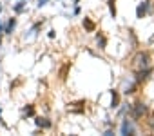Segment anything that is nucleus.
Returning <instances> with one entry per match:
<instances>
[{
  "mask_svg": "<svg viewBox=\"0 0 154 136\" xmlns=\"http://www.w3.org/2000/svg\"><path fill=\"white\" fill-rule=\"evenodd\" d=\"M120 107V93L118 91H111V109Z\"/></svg>",
  "mask_w": 154,
  "mask_h": 136,
  "instance_id": "obj_7",
  "label": "nucleus"
},
{
  "mask_svg": "<svg viewBox=\"0 0 154 136\" xmlns=\"http://www.w3.org/2000/svg\"><path fill=\"white\" fill-rule=\"evenodd\" d=\"M0 13H2V2H0Z\"/></svg>",
  "mask_w": 154,
  "mask_h": 136,
  "instance_id": "obj_18",
  "label": "nucleus"
},
{
  "mask_svg": "<svg viewBox=\"0 0 154 136\" xmlns=\"http://www.w3.org/2000/svg\"><path fill=\"white\" fill-rule=\"evenodd\" d=\"M84 27H85L87 31H94L96 26H94V22H91L89 18H84Z\"/></svg>",
  "mask_w": 154,
  "mask_h": 136,
  "instance_id": "obj_11",
  "label": "nucleus"
},
{
  "mask_svg": "<svg viewBox=\"0 0 154 136\" xmlns=\"http://www.w3.org/2000/svg\"><path fill=\"white\" fill-rule=\"evenodd\" d=\"M131 118H134V120H140L143 114H147V105L143 104V102H136L132 107H131Z\"/></svg>",
  "mask_w": 154,
  "mask_h": 136,
  "instance_id": "obj_1",
  "label": "nucleus"
},
{
  "mask_svg": "<svg viewBox=\"0 0 154 136\" xmlns=\"http://www.w3.org/2000/svg\"><path fill=\"white\" fill-rule=\"evenodd\" d=\"M33 114H35V107L33 105H29V107L24 109V116H33Z\"/></svg>",
  "mask_w": 154,
  "mask_h": 136,
  "instance_id": "obj_12",
  "label": "nucleus"
},
{
  "mask_svg": "<svg viewBox=\"0 0 154 136\" xmlns=\"http://www.w3.org/2000/svg\"><path fill=\"white\" fill-rule=\"evenodd\" d=\"M80 11H82L80 6H76V8H74V15H80Z\"/></svg>",
  "mask_w": 154,
  "mask_h": 136,
  "instance_id": "obj_14",
  "label": "nucleus"
},
{
  "mask_svg": "<svg viewBox=\"0 0 154 136\" xmlns=\"http://www.w3.org/2000/svg\"><path fill=\"white\" fill-rule=\"evenodd\" d=\"M0 33H4V24H2V20H0Z\"/></svg>",
  "mask_w": 154,
  "mask_h": 136,
  "instance_id": "obj_16",
  "label": "nucleus"
},
{
  "mask_svg": "<svg viewBox=\"0 0 154 136\" xmlns=\"http://www.w3.org/2000/svg\"><path fill=\"white\" fill-rule=\"evenodd\" d=\"M47 4V0H38V8H44Z\"/></svg>",
  "mask_w": 154,
  "mask_h": 136,
  "instance_id": "obj_13",
  "label": "nucleus"
},
{
  "mask_svg": "<svg viewBox=\"0 0 154 136\" xmlns=\"http://www.w3.org/2000/svg\"><path fill=\"white\" fill-rule=\"evenodd\" d=\"M24 9H26V0H18V2L13 6V11L15 13H22Z\"/></svg>",
  "mask_w": 154,
  "mask_h": 136,
  "instance_id": "obj_9",
  "label": "nucleus"
},
{
  "mask_svg": "<svg viewBox=\"0 0 154 136\" xmlns=\"http://www.w3.org/2000/svg\"><path fill=\"white\" fill-rule=\"evenodd\" d=\"M120 132H122V134H134V132H136V129H134V125H132V120H131V118H125V120L122 122Z\"/></svg>",
  "mask_w": 154,
  "mask_h": 136,
  "instance_id": "obj_2",
  "label": "nucleus"
},
{
  "mask_svg": "<svg viewBox=\"0 0 154 136\" xmlns=\"http://www.w3.org/2000/svg\"><path fill=\"white\" fill-rule=\"evenodd\" d=\"M149 62H150V54H149V53H140V54L136 56V65L140 67V69L149 67Z\"/></svg>",
  "mask_w": 154,
  "mask_h": 136,
  "instance_id": "obj_3",
  "label": "nucleus"
},
{
  "mask_svg": "<svg viewBox=\"0 0 154 136\" xmlns=\"http://www.w3.org/2000/svg\"><path fill=\"white\" fill-rule=\"evenodd\" d=\"M109 11H111V17L116 18V0H109Z\"/></svg>",
  "mask_w": 154,
  "mask_h": 136,
  "instance_id": "obj_10",
  "label": "nucleus"
},
{
  "mask_svg": "<svg viewBox=\"0 0 154 136\" xmlns=\"http://www.w3.org/2000/svg\"><path fill=\"white\" fill-rule=\"evenodd\" d=\"M149 9H150V0H145V2H141V4L136 8V17H138V18H143V17L149 13Z\"/></svg>",
  "mask_w": 154,
  "mask_h": 136,
  "instance_id": "obj_4",
  "label": "nucleus"
},
{
  "mask_svg": "<svg viewBox=\"0 0 154 136\" xmlns=\"http://www.w3.org/2000/svg\"><path fill=\"white\" fill-rule=\"evenodd\" d=\"M35 125H36L38 129H49V127H51L53 123H51V122H49L47 118H42V116H36V118H35Z\"/></svg>",
  "mask_w": 154,
  "mask_h": 136,
  "instance_id": "obj_5",
  "label": "nucleus"
},
{
  "mask_svg": "<svg viewBox=\"0 0 154 136\" xmlns=\"http://www.w3.org/2000/svg\"><path fill=\"white\" fill-rule=\"evenodd\" d=\"M96 42H98V47H100V49H105V45H107V38H105L102 33L96 35Z\"/></svg>",
  "mask_w": 154,
  "mask_h": 136,
  "instance_id": "obj_8",
  "label": "nucleus"
},
{
  "mask_svg": "<svg viewBox=\"0 0 154 136\" xmlns=\"http://www.w3.org/2000/svg\"><path fill=\"white\" fill-rule=\"evenodd\" d=\"M17 27V18H9L8 24L4 26V33L6 35H13V29Z\"/></svg>",
  "mask_w": 154,
  "mask_h": 136,
  "instance_id": "obj_6",
  "label": "nucleus"
},
{
  "mask_svg": "<svg viewBox=\"0 0 154 136\" xmlns=\"http://www.w3.org/2000/svg\"><path fill=\"white\" fill-rule=\"evenodd\" d=\"M72 2H74V4H80V0H72Z\"/></svg>",
  "mask_w": 154,
  "mask_h": 136,
  "instance_id": "obj_17",
  "label": "nucleus"
},
{
  "mask_svg": "<svg viewBox=\"0 0 154 136\" xmlns=\"http://www.w3.org/2000/svg\"><path fill=\"white\" fill-rule=\"evenodd\" d=\"M111 134H114V131H111V129H107V131H105V136H111Z\"/></svg>",
  "mask_w": 154,
  "mask_h": 136,
  "instance_id": "obj_15",
  "label": "nucleus"
},
{
  "mask_svg": "<svg viewBox=\"0 0 154 136\" xmlns=\"http://www.w3.org/2000/svg\"><path fill=\"white\" fill-rule=\"evenodd\" d=\"M0 114H2V107H0Z\"/></svg>",
  "mask_w": 154,
  "mask_h": 136,
  "instance_id": "obj_19",
  "label": "nucleus"
}]
</instances>
